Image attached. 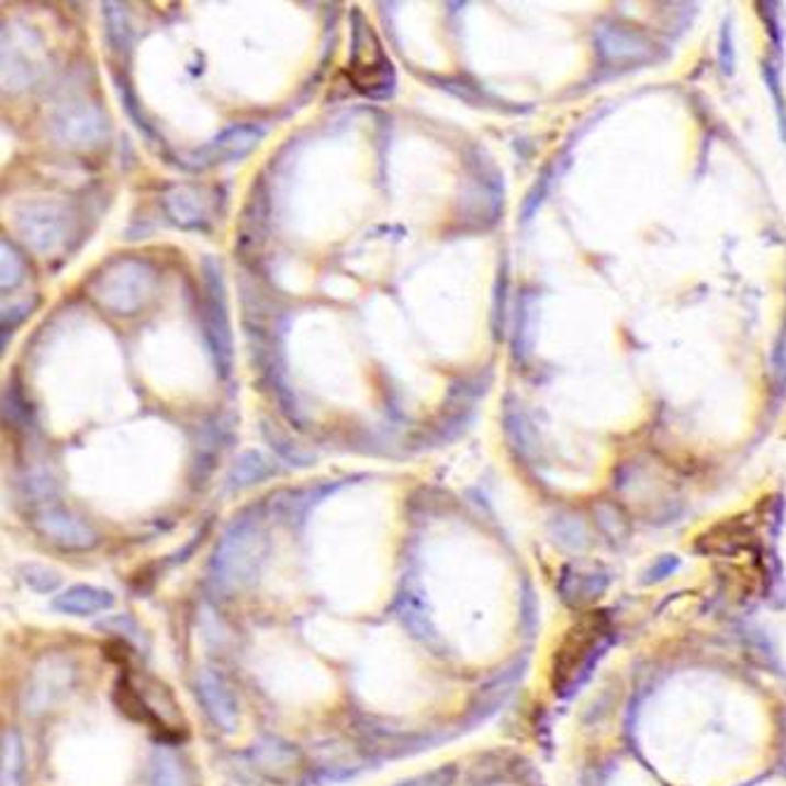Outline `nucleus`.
Masks as SVG:
<instances>
[{
  "instance_id": "f257e3e1",
  "label": "nucleus",
  "mask_w": 786,
  "mask_h": 786,
  "mask_svg": "<svg viewBox=\"0 0 786 786\" xmlns=\"http://www.w3.org/2000/svg\"><path fill=\"white\" fill-rule=\"evenodd\" d=\"M607 648L609 628L605 619L591 617L572 628L553 659V687L558 695L568 697L584 685L591 678L597 662L605 656Z\"/></svg>"
},
{
  "instance_id": "f03ea898",
  "label": "nucleus",
  "mask_w": 786,
  "mask_h": 786,
  "mask_svg": "<svg viewBox=\"0 0 786 786\" xmlns=\"http://www.w3.org/2000/svg\"><path fill=\"white\" fill-rule=\"evenodd\" d=\"M265 555V537L260 525L242 517L215 548L211 562V576L215 586L225 591H239L256 579Z\"/></svg>"
},
{
  "instance_id": "7ed1b4c3",
  "label": "nucleus",
  "mask_w": 786,
  "mask_h": 786,
  "mask_svg": "<svg viewBox=\"0 0 786 786\" xmlns=\"http://www.w3.org/2000/svg\"><path fill=\"white\" fill-rule=\"evenodd\" d=\"M352 83L369 98H388L395 88V71L369 24L355 29Z\"/></svg>"
},
{
  "instance_id": "20e7f679",
  "label": "nucleus",
  "mask_w": 786,
  "mask_h": 786,
  "mask_svg": "<svg viewBox=\"0 0 786 786\" xmlns=\"http://www.w3.org/2000/svg\"><path fill=\"white\" fill-rule=\"evenodd\" d=\"M203 326H206V338L211 343V350L215 355V364L229 373L232 367V334H229V317H227V297L225 284L220 267L213 260L203 262Z\"/></svg>"
},
{
  "instance_id": "39448f33",
  "label": "nucleus",
  "mask_w": 786,
  "mask_h": 786,
  "mask_svg": "<svg viewBox=\"0 0 786 786\" xmlns=\"http://www.w3.org/2000/svg\"><path fill=\"white\" fill-rule=\"evenodd\" d=\"M597 59L605 69H631L656 59V43L631 26L609 24L595 31Z\"/></svg>"
},
{
  "instance_id": "423d86ee",
  "label": "nucleus",
  "mask_w": 786,
  "mask_h": 786,
  "mask_svg": "<svg viewBox=\"0 0 786 786\" xmlns=\"http://www.w3.org/2000/svg\"><path fill=\"white\" fill-rule=\"evenodd\" d=\"M147 284L149 272L145 270V265L128 260L102 272L92 284V295L116 314H131L137 305H143Z\"/></svg>"
},
{
  "instance_id": "0eeeda50",
  "label": "nucleus",
  "mask_w": 786,
  "mask_h": 786,
  "mask_svg": "<svg viewBox=\"0 0 786 786\" xmlns=\"http://www.w3.org/2000/svg\"><path fill=\"white\" fill-rule=\"evenodd\" d=\"M36 527L45 539L69 550H83L98 541L96 531L61 508H45L36 517Z\"/></svg>"
},
{
  "instance_id": "6e6552de",
  "label": "nucleus",
  "mask_w": 786,
  "mask_h": 786,
  "mask_svg": "<svg viewBox=\"0 0 786 786\" xmlns=\"http://www.w3.org/2000/svg\"><path fill=\"white\" fill-rule=\"evenodd\" d=\"M199 695H201L203 706H206V711L215 720V726H220L227 732L237 728V701H234V695L229 692V687L225 685V681L220 678L217 673L201 671Z\"/></svg>"
},
{
  "instance_id": "1a4fd4ad",
  "label": "nucleus",
  "mask_w": 786,
  "mask_h": 786,
  "mask_svg": "<svg viewBox=\"0 0 786 786\" xmlns=\"http://www.w3.org/2000/svg\"><path fill=\"white\" fill-rule=\"evenodd\" d=\"M609 576L600 570L568 568L560 576V595L570 607H586L607 591Z\"/></svg>"
},
{
  "instance_id": "9d476101",
  "label": "nucleus",
  "mask_w": 786,
  "mask_h": 786,
  "mask_svg": "<svg viewBox=\"0 0 786 786\" xmlns=\"http://www.w3.org/2000/svg\"><path fill=\"white\" fill-rule=\"evenodd\" d=\"M53 607L57 611H61V615L92 617V615H100V611L112 609L114 595L104 588L78 584V586L67 588L61 595H57L53 600Z\"/></svg>"
},
{
  "instance_id": "9b49d317",
  "label": "nucleus",
  "mask_w": 786,
  "mask_h": 786,
  "mask_svg": "<svg viewBox=\"0 0 786 786\" xmlns=\"http://www.w3.org/2000/svg\"><path fill=\"white\" fill-rule=\"evenodd\" d=\"M166 211L182 227H201L203 220H206L199 206L196 194L192 190H187V187H180V190L170 192L166 196Z\"/></svg>"
},
{
  "instance_id": "f8f14e48",
  "label": "nucleus",
  "mask_w": 786,
  "mask_h": 786,
  "mask_svg": "<svg viewBox=\"0 0 786 786\" xmlns=\"http://www.w3.org/2000/svg\"><path fill=\"white\" fill-rule=\"evenodd\" d=\"M262 137V131H254V128H232L225 135H220L217 139H213V145L209 149H215V154L223 156V159H232V156H244L246 151L254 149L258 145V139Z\"/></svg>"
},
{
  "instance_id": "ddd939ff",
  "label": "nucleus",
  "mask_w": 786,
  "mask_h": 786,
  "mask_svg": "<svg viewBox=\"0 0 786 786\" xmlns=\"http://www.w3.org/2000/svg\"><path fill=\"white\" fill-rule=\"evenodd\" d=\"M24 775V749L18 732L3 734V786H20Z\"/></svg>"
},
{
  "instance_id": "4468645a",
  "label": "nucleus",
  "mask_w": 786,
  "mask_h": 786,
  "mask_svg": "<svg viewBox=\"0 0 786 786\" xmlns=\"http://www.w3.org/2000/svg\"><path fill=\"white\" fill-rule=\"evenodd\" d=\"M400 617L402 621L412 628V633L418 636L420 640H435L437 633L435 628L430 624V619L426 617V609H423L418 597H414L412 593H404L402 600H400Z\"/></svg>"
},
{
  "instance_id": "2eb2a0df",
  "label": "nucleus",
  "mask_w": 786,
  "mask_h": 786,
  "mask_svg": "<svg viewBox=\"0 0 786 786\" xmlns=\"http://www.w3.org/2000/svg\"><path fill=\"white\" fill-rule=\"evenodd\" d=\"M267 475H270V468H267L262 456L250 451V453L242 456L239 463L234 465L232 475H229V482H232V486H239V490H242V486L260 482V480L267 478Z\"/></svg>"
},
{
  "instance_id": "dca6fc26",
  "label": "nucleus",
  "mask_w": 786,
  "mask_h": 786,
  "mask_svg": "<svg viewBox=\"0 0 786 786\" xmlns=\"http://www.w3.org/2000/svg\"><path fill=\"white\" fill-rule=\"evenodd\" d=\"M555 537L564 548H570V550H581L588 546V529L584 523L579 520V517H562V520H558Z\"/></svg>"
},
{
  "instance_id": "f3484780",
  "label": "nucleus",
  "mask_w": 786,
  "mask_h": 786,
  "mask_svg": "<svg viewBox=\"0 0 786 786\" xmlns=\"http://www.w3.org/2000/svg\"><path fill=\"white\" fill-rule=\"evenodd\" d=\"M151 786H187L184 777H182V770H180L178 761L170 756V753H159V756H156Z\"/></svg>"
},
{
  "instance_id": "a211bd4d",
  "label": "nucleus",
  "mask_w": 786,
  "mask_h": 786,
  "mask_svg": "<svg viewBox=\"0 0 786 786\" xmlns=\"http://www.w3.org/2000/svg\"><path fill=\"white\" fill-rule=\"evenodd\" d=\"M763 78H765V86L770 90V96H773V100H775V112H777V121H779V135L786 143V100H784L782 88H779V67H775L773 61H765V65H763Z\"/></svg>"
},
{
  "instance_id": "6ab92c4d",
  "label": "nucleus",
  "mask_w": 786,
  "mask_h": 786,
  "mask_svg": "<svg viewBox=\"0 0 786 786\" xmlns=\"http://www.w3.org/2000/svg\"><path fill=\"white\" fill-rule=\"evenodd\" d=\"M718 65L720 71L726 76L734 74V65H737V55H734V31H732V22L728 20L720 29V38H718Z\"/></svg>"
},
{
  "instance_id": "aec40b11",
  "label": "nucleus",
  "mask_w": 786,
  "mask_h": 786,
  "mask_svg": "<svg viewBox=\"0 0 786 786\" xmlns=\"http://www.w3.org/2000/svg\"><path fill=\"white\" fill-rule=\"evenodd\" d=\"M24 581L38 593H50L59 586V576L48 568H41V564H29V568H24Z\"/></svg>"
},
{
  "instance_id": "412c9836",
  "label": "nucleus",
  "mask_w": 786,
  "mask_h": 786,
  "mask_svg": "<svg viewBox=\"0 0 786 786\" xmlns=\"http://www.w3.org/2000/svg\"><path fill=\"white\" fill-rule=\"evenodd\" d=\"M22 274H24V262L12 248L8 250V242H3V289L18 284Z\"/></svg>"
},
{
  "instance_id": "4be33fe9",
  "label": "nucleus",
  "mask_w": 786,
  "mask_h": 786,
  "mask_svg": "<svg viewBox=\"0 0 786 786\" xmlns=\"http://www.w3.org/2000/svg\"><path fill=\"white\" fill-rule=\"evenodd\" d=\"M453 775H456L453 767H439L428 775H418L406 782H400L397 786H451Z\"/></svg>"
},
{
  "instance_id": "5701e85b",
  "label": "nucleus",
  "mask_w": 786,
  "mask_h": 786,
  "mask_svg": "<svg viewBox=\"0 0 786 786\" xmlns=\"http://www.w3.org/2000/svg\"><path fill=\"white\" fill-rule=\"evenodd\" d=\"M773 371H775V385H777V390H779V392L786 390V317H784L782 334H779L777 345H775Z\"/></svg>"
},
{
  "instance_id": "b1692460",
  "label": "nucleus",
  "mask_w": 786,
  "mask_h": 786,
  "mask_svg": "<svg viewBox=\"0 0 786 786\" xmlns=\"http://www.w3.org/2000/svg\"><path fill=\"white\" fill-rule=\"evenodd\" d=\"M678 558H673V555H664L662 560H656L654 564H652V568H650V572H648V581H662V579H666V576H671L675 570H678Z\"/></svg>"
},
{
  "instance_id": "393cba45",
  "label": "nucleus",
  "mask_w": 786,
  "mask_h": 786,
  "mask_svg": "<svg viewBox=\"0 0 786 786\" xmlns=\"http://www.w3.org/2000/svg\"><path fill=\"white\" fill-rule=\"evenodd\" d=\"M765 12V24L770 26L767 31H770V36H773V43L777 45V50H779V45H782V34H779V18H777V5L775 3H765V5H761Z\"/></svg>"
}]
</instances>
